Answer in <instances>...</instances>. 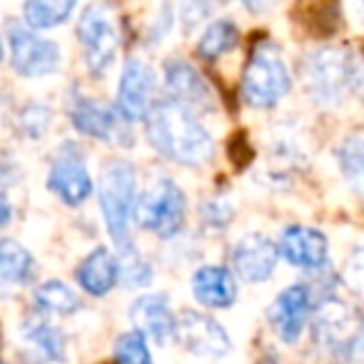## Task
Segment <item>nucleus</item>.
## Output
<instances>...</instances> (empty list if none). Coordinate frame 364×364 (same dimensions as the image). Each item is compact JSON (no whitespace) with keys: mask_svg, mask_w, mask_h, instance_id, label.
Wrapping results in <instances>:
<instances>
[{"mask_svg":"<svg viewBox=\"0 0 364 364\" xmlns=\"http://www.w3.org/2000/svg\"><path fill=\"white\" fill-rule=\"evenodd\" d=\"M23 342L33 364H50L65 359V337L63 332L43 317H31L21 327Z\"/></svg>","mask_w":364,"mask_h":364,"instance_id":"412c9836","label":"nucleus"},{"mask_svg":"<svg viewBox=\"0 0 364 364\" xmlns=\"http://www.w3.org/2000/svg\"><path fill=\"white\" fill-rule=\"evenodd\" d=\"M337 162H339V172L347 180L364 177V137L359 135L344 137L337 147Z\"/></svg>","mask_w":364,"mask_h":364,"instance_id":"a878e982","label":"nucleus"},{"mask_svg":"<svg viewBox=\"0 0 364 364\" xmlns=\"http://www.w3.org/2000/svg\"><path fill=\"white\" fill-rule=\"evenodd\" d=\"M165 85L170 90V100L180 102L198 115V110L213 107V92L198 70L185 60H170L165 68Z\"/></svg>","mask_w":364,"mask_h":364,"instance_id":"2eb2a0df","label":"nucleus"},{"mask_svg":"<svg viewBox=\"0 0 364 364\" xmlns=\"http://www.w3.org/2000/svg\"><path fill=\"white\" fill-rule=\"evenodd\" d=\"M210 11H213V3H210V0H182L180 21L185 23V31H193L195 26H200V23L210 16Z\"/></svg>","mask_w":364,"mask_h":364,"instance_id":"c756f323","label":"nucleus"},{"mask_svg":"<svg viewBox=\"0 0 364 364\" xmlns=\"http://www.w3.org/2000/svg\"><path fill=\"white\" fill-rule=\"evenodd\" d=\"M97 200L107 235L117 250L132 247L130 223L137 203V172L127 160H110L102 165L97 180Z\"/></svg>","mask_w":364,"mask_h":364,"instance_id":"7ed1b4c3","label":"nucleus"},{"mask_svg":"<svg viewBox=\"0 0 364 364\" xmlns=\"http://www.w3.org/2000/svg\"><path fill=\"white\" fill-rule=\"evenodd\" d=\"M155 87L157 77L155 70L147 65L142 58H130L120 73V82H117L115 92V107L117 115L132 125L147 117V112L155 105Z\"/></svg>","mask_w":364,"mask_h":364,"instance_id":"9d476101","label":"nucleus"},{"mask_svg":"<svg viewBox=\"0 0 364 364\" xmlns=\"http://www.w3.org/2000/svg\"><path fill=\"white\" fill-rule=\"evenodd\" d=\"M36 257L21 242L0 240V294H13L36 279Z\"/></svg>","mask_w":364,"mask_h":364,"instance_id":"aec40b11","label":"nucleus"},{"mask_svg":"<svg viewBox=\"0 0 364 364\" xmlns=\"http://www.w3.org/2000/svg\"><path fill=\"white\" fill-rule=\"evenodd\" d=\"M150 145L162 157L185 167H203L215 157V140L193 110L175 100L155 102L145 117Z\"/></svg>","mask_w":364,"mask_h":364,"instance_id":"f257e3e1","label":"nucleus"},{"mask_svg":"<svg viewBox=\"0 0 364 364\" xmlns=\"http://www.w3.org/2000/svg\"><path fill=\"white\" fill-rule=\"evenodd\" d=\"M309 312H312V289L297 282L277 294L274 304L269 307V322L284 344H294L307 327Z\"/></svg>","mask_w":364,"mask_h":364,"instance_id":"ddd939ff","label":"nucleus"},{"mask_svg":"<svg viewBox=\"0 0 364 364\" xmlns=\"http://www.w3.org/2000/svg\"><path fill=\"white\" fill-rule=\"evenodd\" d=\"M175 339H180V344L188 352L205 359H220L225 354H230V349H232L228 329L218 319L208 317L203 312H195V309L180 312L175 327Z\"/></svg>","mask_w":364,"mask_h":364,"instance_id":"9b49d317","label":"nucleus"},{"mask_svg":"<svg viewBox=\"0 0 364 364\" xmlns=\"http://www.w3.org/2000/svg\"><path fill=\"white\" fill-rule=\"evenodd\" d=\"M240 43V31L232 21H213L198 41V53L205 60H220Z\"/></svg>","mask_w":364,"mask_h":364,"instance_id":"b1692460","label":"nucleus"},{"mask_svg":"<svg viewBox=\"0 0 364 364\" xmlns=\"http://www.w3.org/2000/svg\"><path fill=\"white\" fill-rule=\"evenodd\" d=\"M230 220H232V208L225 200H208V203L200 205V223L213 232L225 230Z\"/></svg>","mask_w":364,"mask_h":364,"instance_id":"cd10ccee","label":"nucleus"},{"mask_svg":"<svg viewBox=\"0 0 364 364\" xmlns=\"http://www.w3.org/2000/svg\"><path fill=\"white\" fill-rule=\"evenodd\" d=\"M352 357L364 359V324H362V329H359L357 342H354V347H352Z\"/></svg>","mask_w":364,"mask_h":364,"instance_id":"72a5a7b5","label":"nucleus"},{"mask_svg":"<svg viewBox=\"0 0 364 364\" xmlns=\"http://www.w3.org/2000/svg\"><path fill=\"white\" fill-rule=\"evenodd\" d=\"M354 11H357V18L364 23V0H354Z\"/></svg>","mask_w":364,"mask_h":364,"instance_id":"f704fd0d","label":"nucleus"},{"mask_svg":"<svg viewBox=\"0 0 364 364\" xmlns=\"http://www.w3.org/2000/svg\"><path fill=\"white\" fill-rule=\"evenodd\" d=\"M193 294L203 307L228 309L237 302V277L220 264H203L193 274Z\"/></svg>","mask_w":364,"mask_h":364,"instance_id":"a211bd4d","label":"nucleus"},{"mask_svg":"<svg viewBox=\"0 0 364 364\" xmlns=\"http://www.w3.org/2000/svg\"><path fill=\"white\" fill-rule=\"evenodd\" d=\"M0 60H3V41H0Z\"/></svg>","mask_w":364,"mask_h":364,"instance_id":"c9c22d12","label":"nucleus"},{"mask_svg":"<svg viewBox=\"0 0 364 364\" xmlns=\"http://www.w3.org/2000/svg\"><path fill=\"white\" fill-rule=\"evenodd\" d=\"M279 0H242V6L247 8L250 13L255 16H262V13H269L274 6H277Z\"/></svg>","mask_w":364,"mask_h":364,"instance_id":"2f4dec72","label":"nucleus"},{"mask_svg":"<svg viewBox=\"0 0 364 364\" xmlns=\"http://www.w3.org/2000/svg\"><path fill=\"white\" fill-rule=\"evenodd\" d=\"M292 90V75L284 55L272 41L252 46L242 73V100L255 110H272Z\"/></svg>","mask_w":364,"mask_h":364,"instance_id":"20e7f679","label":"nucleus"},{"mask_svg":"<svg viewBox=\"0 0 364 364\" xmlns=\"http://www.w3.org/2000/svg\"><path fill=\"white\" fill-rule=\"evenodd\" d=\"M23 127L28 130V135L31 137H41L46 135L48 130V122H50V115H48L46 107H28L26 115H23Z\"/></svg>","mask_w":364,"mask_h":364,"instance_id":"7c9ffc66","label":"nucleus"},{"mask_svg":"<svg viewBox=\"0 0 364 364\" xmlns=\"http://www.w3.org/2000/svg\"><path fill=\"white\" fill-rule=\"evenodd\" d=\"M11 65L21 77H48L60 68V48L58 43L41 38L28 26H11Z\"/></svg>","mask_w":364,"mask_h":364,"instance_id":"1a4fd4ad","label":"nucleus"},{"mask_svg":"<svg viewBox=\"0 0 364 364\" xmlns=\"http://www.w3.org/2000/svg\"><path fill=\"white\" fill-rule=\"evenodd\" d=\"M357 307L334 294H324L314 314V337L324 349L334 354H352L357 334L362 329Z\"/></svg>","mask_w":364,"mask_h":364,"instance_id":"6e6552de","label":"nucleus"},{"mask_svg":"<svg viewBox=\"0 0 364 364\" xmlns=\"http://www.w3.org/2000/svg\"><path fill=\"white\" fill-rule=\"evenodd\" d=\"M185 215H188V198L182 188L170 177H162L152 182L142 195H137L132 223L157 235L160 240H172L175 235H180Z\"/></svg>","mask_w":364,"mask_h":364,"instance_id":"39448f33","label":"nucleus"},{"mask_svg":"<svg viewBox=\"0 0 364 364\" xmlns=\"http://www.w3.org/2000/svg\"><path fill=\"white\" fill-rule=\"evenodd\" d=\"M77 41H80L87 70L95 77L105 75L112 63H115L117 46H120L110 0L87 3L80 21H77Z\"/></svg>","mask_w":364,"mask_h":364,"instance_id":"423d86ee","label":"nucleus"},{"mask_svg":"<svg viewBox=\"0 0 364 364\" xmlns=\"http://www.w3.org/2000/svg\"><path fill=\"white\" fill-rule=\"evenodd\" d=\"M130 319L137 332L152 337L160 347L175 339L177 317L172 314L165 294H142V297H137L130 307Z\"/></svg>","mask_w":364,"mask_h":364,"instance_id":"dca6fc26","label":"nucleus"},{"mask_svg":"<svg viewBox=\"0 0 364 364\" xmlns=\"http://www.w3.org/2000/svg\"><path fill=\"white\" fill-rule=\"evenodd\" d=\"M0 364H6V362H0Z\"/></svg>","mask_w":364,"mask_h":364,"instance_id":"e433bc0d","label":"nucleus"},{"mask_svg":"<svg viewBox=\"0 0 364 364\" xmlns=\"http://www.w3.org/2000/svg\"><path fill=\"white\" fill-rule=\"evenodd\" d=\"M11 218H13V205L8 200V195L0 190V228H6L11 223Z\"/></svg>","mask_w":364,"mask_h":364,"instance_id":"473e14b6","label":"nucleus"},{"mask_svg":"<svg viewBox=\"0 0 364 364\" xmlns=\"http://www.w3.org/2000/svg\"><path fill=\"white\" fill-rule=\"evenodd\" d=\"M117 252H120V257H117V262H120V279L125 282V287H145V284L152 282L150 264L142 259V255L137 252L135 245L117 250Z\"/></svg>","mask_w":364,"mask_h":364,"instance_id":"393cba45","label":"nucleus"},{"mask_svg":"<svg viewBox=\"0 0 364 364\" xmlns=\"http://www.w3.org/2000/svg\"><path fill=\"white\" fill-rule=\"evenodd\" d=\"M342 277H344V284H347L359 299H364V247H357L349 255Z\"/></svg>","mask_w":364,"mask_h":364,"instance_id":"c85d7f7f","label":"nucleus"},{"mask_svg":"<svg viewBox=\"0 0 364 364\" xmlns=\"http://www.w3.org/2000/svg\"><path fill=\"white\" fill-rule=\"evenodd\" d=\"M70 122L80 135L92 137V140L117 142L122 137V117L90 97H77L73 102Z\"/></svg>","mask_w":364,"mask_h":364,"instance_id":"f3484780","label":"nucleus"},{"mask_svg":"<svg viewBox=\"0 0 364 364\" xmlns=\"http://www.w3.org/2000/svg\"><path fill=\"white\" fill-rule=\"evenodd\" d=\"M77 284L92 297H105L117 282H120V262L112 250L97 247L80 262L75 272Z\"/></svg>","mask_w":364,"mask_h":364,"instance_id":"6ab92c4d","label":"nucleus"},{"mask_svg":"<svg viewBox=\"0 0 364 364\" xmlns=\"http://www.w3.org/2000/svg\"><path fill=\"white\" fill-rule=\"evenodd\" d=\"M279 259V247L262 232H250L240 237L230 255L232 272L247 284L264 282L274 272Z\"/></svg>","mask_w":364,"mask_h":364,"instance_id":"f8f14e48","label":"nucleus"},{"mask_svg":"<svg viewBox=\"0 0 364 364\" xmlns=\"http://www.w3.org/2000/svg\"><path fill=\"white\" fill-rule=\"evenodd\" d=\"M304 90L319 107H339L359 85V63L349 48L324 46L309 53L302 65Z\"/></svg>","mask_w":364,"mask_h":364,"instance_id":"f03ea898","label":"nucleus"},{"mask_svg":"<svg viewBox=\"0 0 364 364\" xmlns=\"http://www.w3.org/2000/svg\"><path fill=\"white\" fill-rule=\"evenodd\" d=\"M75 6L77 0H26L23 18L33 31H53L73 16Z\"/></svg>","mask_w":364,"mask_h":364,"instance_id":"5701e85b","label":"nucleus"},{"mask_svg":"<svg viewBox=\"0 0 364 364\" xmlns=\"http://www.w3.org/2000/svg\"><path fill=\"white\" fill-rule=\"evenodd\" d=\"M115 359L117 364H152V354L147 347V339L142 332L132 329L117 337L115 342Z\"/></svg>","mask_w":364,"mask_h":364,"instance_id":"bb28decb","label":"nucleus"},{"mask_svg":"<svg viewBox=\"0 0 364 364\" xmlns=\"http://www.w3.org/2000/svg\"><path fill=\"white\" fill-rule=\"evenodd\" d=\"M279 255L292 267L304 272H317L329 262V242L319 230L307 225H289L279 237Z\"/></svg>","mask_w":364,"mask_h":364,"instance_id":"4468645a","label":"nucleus"},{"mask_svg":"<svg viewBox=\"0 0 364 364\" xmlns=\"http://www.w3.org/2000/svg\"><path fill=\"white\" fill-rule=\"evenodd\" d=\"M33 299H36V307L41 312L58 314V317H70V314L80 312L82 307L75 289L68 287L60 279H48V282L38 284L36 292H33Z\"/></svg>","mask_w":364,"mask_h":364,"instance_id":"4be33fe9","label":"nucleus"},{"mask_svg":"<svg viewBox=\"0 0 364 364\" xmlns=\"http://www.w3.org/2000/svg\"><path fill=\"white\" fill-rule=\"evenodd\" d=\"M48 188L68 208H80L92 195V177L87 172L85 155L75 142H63L55 150L48 172Z\"/></svg>","mask_w":364,"mask_h":364,"instance_id":"0eeeda50","label":"nucleus"}]
</instances>
